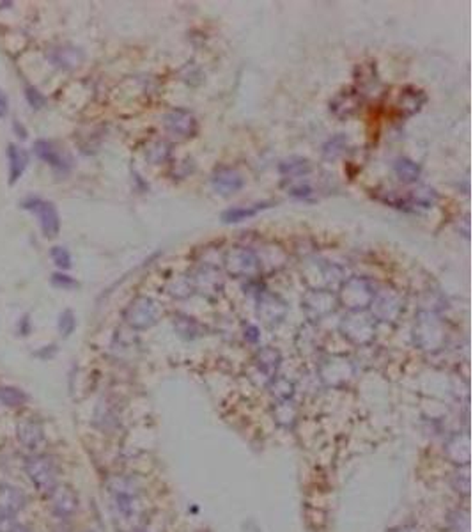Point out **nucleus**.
Instances as JSON below:
<instances>
[{"label": "nucleus", "instance_id": "nucleus-1", "mask_svg": "<svg viewBox=\"0 0 473 532\" xmlns=\"http://www.w3.org/2000/svg\"><path fill=\"white\" fill-rule=\"evenodd\" d=\"M110 509L120 532H135L142 527L144 504L137 481L128 475H112L107 481Z\"/></svg>", "mask_w": 473, "mask_h": 532}, {"label": "nucleus", "instance_id": "nucleus-2", "mask_svg": "<svg viewBox=\"0 0 473 532\" xmlns=\"http://www.w3.org/2000/svg\"><path fill=\"white\" fill-rule=\"evenodd\" d=\"M413 337H415V345L423 351H431V354L438 351L445 342L443 323L434 312H420Z\"/></svg>", "mask_w": 473, "mask_h": 532}, {"label": "nucleus", "instance_id": "nucleus-3", "mask_svg": "<svg viewBox=\"0 0 473 532\" xmlns=\"http://www.w3.org/2000/svg\"><path fill=\"white\" fill-rule=\"evenodd\" d=\"M341 332L349 342L366 346L376 337V321L366 311H349L341 321Z\"/></svg>", "mask_w": 473, "mask_h": 532}, {"label": "nucleus", "instance_id": "nucleus-4", "mask_svg": "<svg viewBox=\"0 0 473 532\" xmlns=\"http://www.w3.org/2000/svg\"><path fill=\"white\" fill-rule=\"evenodd\" d=\"M376 289L367 279L361 277H349L341 286V293L337 302H341L349 311H366L372 302Z\"/></svg>", "mask_w": 473, "mask_h": 532}, {"label": "nucleus", "instance_id": "nucleus-5", "mask_svg": "<svg viewBox=\"0 0 473 532\" xmlns=\"http://www.w3.org/2000/svg\"><path fill=\"white\" fill-rule=\"evenodd\" d=\"M25 472L32 481L34 488L41 495H50L57 488V467L48 456L38 454V456L29 458L25 463Z\"/></svg>", "mask_w": 473, "mask_h": 532}, {"label": "nucleus", "instance_id": "nucleus-6", "mask_svg": "<svg viewBox=\"0 0 473 532\" xmlns=\"http://www.w3.org/2000/svg\"><path fill=\"white\" fill-rule=\"evenodd\" d=\"M224 266L233 277H253L261 270V259L252 249L246 247H233L224 256Z\"/></svg>", "mask_w": 473, "mask_h": 532}, {"label": "nucleus", "instance_id": "nucleus-7", "mask_svg": "<svg viewBox=\"0 0 473 532\" xmlns=\"http://www.w3.org/2000/svg\"><path fill=\"white\" fill-rule=\"evenodd\" d=\"M160 305L149 296H138L126 307L125 311V321L137 330L151 329L153 325H156L158 318H160Z\"/></svg>", "mask_w": 473, "mask_h": 532}, {"label": "nucleus", "instance_id": "nucleus-8", "mask_svg": "<svg viewBox=\"0 0 473 532\" xmlns=\"http://www.w3.org/2000/svg\"><path fill=\"white\" fill-rule=\"evenodd\" d=\"M302 307L311 321H319L332 314L337 307V296L332 289H312L303 296Z\"/></svg>", "mask_w": 473, "mask_h": 532}, {"label": "nucleus", "instance_id": "nucleus-9", "mask_svg": "<svg viewBox=\"0 0 473 532\" xmlns=\"http://www.w3.org/2000/svg\"><path fill=\"white\" fill-rule=\"evenodd\" d=\"M369 307L372 311L370 316L374 320L386 321V323H394L399 318V314H401V311H403L401 298H399V295L394 289H379V291H376Z\"/></svg>", "mask_w": 473, "mask_h": 532}, {"label": "nucleus", "instance_id": "nucleus-10", "mask_svg": "<svg viewBox=\"0 0 473 532\" xmlns=\"http://www.w3.org/2000/svg\"><path fill=\"white\" fill-rule=\"evenodd\" d=\"M163 125L169 135L176 139H188L193 137L197 133V119L196 116L185 108H174L171 112L167 114L165 119H163Z\"/></svg>", "mask_w": 473, "mask_h": 532}, {"label": "nucleus", "instance_id": "nucleus-11", "mask_svg": "<svg viewBox=\"0 0 473 532\" xmlns=\"http://www.w3.org/2000/svg\"><path fill=\"white\" fill-rule=\"evenodd\" d=\"M23 208L32 209V212L38 215L43 233H45L46 236L48 238L57 236L59 229H61V218H59V213H57V209H55L54 204L48 203V201L36 199V197H32V199L27 201Z\"/></svg>", "mask_w": 473, "mask_h": 532}, {"label": "nucleus", "instance_id": "nucleus-12", "mask_svg": "<svg viewBox=\"0 0 473 532\" xmlns=\"http://www.w3.org/2000/svg\"><path fill=\"white\" fill-rule=\"evenodd\" d=\"M319 376L326 385H344L353 376V366L346 358H328L319 367Z\"/></svg>", "mask_w": 473, "mask_h": 532}, {"label": "nucleus", "instance_id": "nucleus-13", "mask_svg": "<svg viewBox=\"0 0 473 532\" xmlns=\"http://www.w3.org/2000/svg\"><path fill=\"white\" fill-rule=\"evenodd\" d=\"M287 307L282 300L271 293H262L257 300V316L261 318L262 323L268 327H277L286 318Z\"/></svg>", "mask_w": 473, "mask_h": 532}, {"label": "nucleus", "instance_id": "nucleus-14", "mask_svg": "<svg viewBox=\"0 0 473 532\" xmlns=\"http://www.w3.org/2000/svg\"><path fill=\"white\" fill-rule=\"evenodd\" d=\"M48 497H50L52 511L61 518H70L78 509V497L66 484H57V488Z\"/></svg>", "mask_w": 473, "mask_h": 532}, {"label": "nucleus", "instance_id": "nucleus-15", "mask_svg": "<svg viewBox=\"0 0 473 532\" xmlns=\"http://www.w3.org/2000/svg\"><path fill=\"white\" fill-rule=\"evenodd\" d=\"M191 289H197L202 295H218L222 291L224 280H222L220 270H216L213 266H200L199 270L193 274L191 279Z\"/></svg>", "mask_w": 473, "mask_h": 532}, {"label": "nucleus", "instance_id": "nucleus-16", "mask_svg": "<svg viewBox=\"0 0 473 532\" xmlns=\"http://www.w3.org/2000/svg\"><path fill=\"white\" fill-rule=\"evenodd\" d=\"M280 362H282V357H280V351H278V349L275 348L259 349L255 358H253V369H255V373L257 374H261L262 383H264V385H268V383L277 376Z\"/></svg>", "mask_w": 473, "mask_h": 532}, {"label": "nucleus", "instance_id": "nucleus-17", "mask_svg": "<svg viewBox=\"0 0 473 532\" xmlns=\"http://www.w3.org/2000/svg\"><path fill=\"white\" fill-rule=\"evenodd\" d=\"M245 179L236 169H231V167H222V169H216L211 176V185L215 188L216 194L220 196H231V194H236L243 188Z\"/></svg>", "mask_w": 473, "mask_h": 532}, {"label": "nucleus", "instance_id": "nucleus-18", "mask_svg": "<svg viewBox=\"0 0 473 532\" xmlns=\"http://www.w3.org/2000/svg\"><path fill=\"white\" fill-rule=\"evenodd\" d=\"M17 435L20 444L29 451H36L38 447H41V444L45 442V431H43V426L39 424L38 420L34 419H23L18 422Z\"/></svg>", "mask_w": 473, "mask_h": 532}, {"label": "nucleus", "instance_id": "nucleus-19", "mask_svg": "<svg viewBox=\"0 0 473 532\" xmlns=\"http://www.w3.org/2000/svg\"><path fill=\"white\" fill-rule=\"evenodd\" d=\"M445 454L456 465H468L470 462V437L466 433H456L445 444Z\"/></svg>", "mask_w": 473, "mask_h": 532}, {"label": "nucleus", "instance_id": "nucleus-20", "mask_svg": "<svg viewBox=\"0 0 473 532\" xmlns=\"http://www.w3.org/2000/svg\"><path fill=\"white\" fill-rule=\"evenodd\" d=\"M27 497L13 484H0V511L18 515L25 507Z\"/></svg>", "mask_w": 473, "mask_h": 532}, {"label": "nucleus", "instance_id": "nucleus-21", "mask_svg": "<svg viewBox=\"0 0 473 532\" xmlns=\"http://www.w3.org/2000/svg\"><path fill=\"white\" fill-rule=\"evenodd\" d=\"M8 158H9V176H11V183H17L20 176L25 172L27 165H29V154L18 146H9L8 150Z\"/></svg>", "mask_w": 473, "mask_h": 532}, {"label": "nucleus", "instance_id": "nucleus-22", "mask_svg": "<svg viewBox=\"0 0 473 532\" xmlns=\"http://www.w3.org/2000/svg\"><path fill=\"white\" fill-rule=\"evenodd\" d=\"M34 150H36V154H38L39 158L45 160L46 163H50L52 167H57V169H67V167H70L67 160H64L61 151L55 150L52 142L38 141L36 142V146H34Z\"/></svg>", "mask_w": 473, "mask_h": 532}, {"label": "nucleus", "instance_id": "nucleus-23", "mask_svg": "<svg viewBox=\"0 0 473 532\" xmlns=\"http://www.w3.org/2000/svg\"><path fill=\"white\" fill-rule=\"evenodd\" d=\"M273 417L277 420V424H280L282 428H293L296 419H298V410H296V405L293 403V399L277 401L273 408Z\"/></svg>", "mask_w": 473, "mask_h": 532}, {"label": "nucleus", "instance_id": "nucleus-24", "mask_svg": "<svg viewBox=\"0 0 473 532\" xmlns=\"http://www.w3.org/2000/svg\"><path fill=\"white\" fill-rule=\"evenodd\" d=\"M270 203H261V204H253V206H238V208H231L227 212L222 213V221L225 224H236V222L246 221L250 216H255L261 209L270 208L268 206Z\"/></svg>", "mask_w": 473, "mask_h": 532}, {"label": "nucleus", "instance_id": "nucleus-25", "mask_svg": "<svg viewBox=\"0 0 473 532\" xmlns=\"http://www.w3.org/2000/svg\"><path fill=\"white\" fill-rule=\"evenodd\" d=\"M394 171L403 183H415L420 178V167L408 158H399L394 163Z\"/></svg>", "mask_w": 473, "mask_h": 532}, {"label": "nucleus", "instance_id": "nucleus-26", "mask_svg": "<svg viewBox=\"0 0 473 532\" xmlns=\"http://www.w3.org/2000/svg\"><path fill=\"white\" fill-rule=\"evenodd\" d=\"M268 387H270V392L275 401H287V399H293V396H295V385L287 378L275 376V378L268 383Z\"/></svg>", "mask_w": 473, "mask_h": 532}, {"label": "nucleus", "instance_id": "nucleus-27", "mask_svg": "<svg viewBox=\"0 0 473 532\" xmlns=\"http://www.w3.org/2000/svg\"><path fill=\"white\" fill-rule=\"evenodd\" d=\"M0 403L9 408H17L27 403V394L17 387H0Z\"/></svg>", "mask_w": 473, "mask_h": 532}, {"label": "nucleus", "instance_id": "nucleus-28", "mask_svg": "<svg viewBox=\"0 0 473 532\" xmlns=\"http://www.w3.org/2000/svg\"><path fill=\"white\" fill-rule=\"evenodd\" d=\"M312 171V165L305 158H289L280 163V172L286 176H303Z\"/></svg>", "mask_w": 473, "mask_h": 532}, {"label": "nucleus", "instance_id": "nucleus-29", "mask_svg": "<svg viewBox=\"0 0 473 532\" xmlns=\"http://www.w3.org/2000/svg\"><path fill=\"white\" fill-rule=\"evenodd\" d=\"M346 147H348V139L344 135H335L330 139L323 146V156L326 160H337L344 154Z\"/></svg>", "mask_w": 473, "mask_h": 532}, {"label": "nucleus", "instance_id": "nucleus-30", "mask_svg": "<svg viewBox=\"0 0 473 532\" xmlns=\"http://www.w3.org/2000/svg\"><path fill=\"white\" fill-rule=\"evenodd\" d=\"M410 201L413 206H423V208H429V206L436 201V194L432 188L422 187L419 188V190L411 192Z\"/></svg>", "mask_w": 473, "mask_h": 532}, {"label": "nucleus", "instance_id": "nucleus-31", "mask_svg": "<svg viewBox=\"0 0 473 532\" xmlns=\"http://www.w3.org/2000/svg\"><path fill=\"white\" fill-rule=\"evenodd\" d=\"M59 332H61V336L63 337H67L70 334H73V330H75L76 327V320H75V314H73V311H64L61 316H59Z\"/></svg>", "mask_w": 473, "mask_h": 532}, {"label": "nucleus", "instance_id": "nucleus-32", "mask_svg": "<svg viewBox=\"0 0 473 532\" xmlns=\"http://www.w3.org/2000/svg\"><path fill=\"white\" fill-rule=\"evenodd\" d=\"M57 61L55 63L59 64V66H78L80 63V59H82V54L80 52H76L75 48H67V50H57Z\"/></svg>", "mask_w": 473, "mask_h": 532}, {"label": "nucleus", "instance_id": "nucleus-33", "mask_svg": "<svg viewBox=\"0 0 473 532\" xmlns=\"http://www.w3.org/2000/svg\"><path fill=\"white\" fill-rule=\"evenodd\" d=\"M50 256L59 268H63V270L71 268V254L67 252V249H64V247H54Z\"/></svg>", "mask_w": 473, "mask_h": 532}, {"label": "nucleus", "instance_id": "nucleus-34", "mask_svg": "<svg viewBox=\"0 0 473 532\" xmlns=\"http://www.w3.org/2000/svg\"><path fill=\"white\" fill-rule=\"evenodd\" d=\"M147 156H149V160L153 163H162L163 160L169 156V147H167L163 142H156V144H153V147L147 151Z\"/></svg>", "mask_w": 473, "mask_h": 532}, {"label": "nucleus", "instance_id": "nucleus-35", "mask_svg": "<svg viewBox=\"0 0 473 532\" xmlns=\"http://www.w3.org/2000/svg\"><path fill=\"white\" fill-rule=\"evenodd\" d=\"M18 529L17 515L0 511V532H14Z\"/></svg>", "mask_w": 473, "mask_h": 532}, {"label": "nucleus", "instance_id": "nucleus-36", "mask_svg": "<svg viewBox=\"0 0 473 532\" xmlns=\"http://www.w3.org/2000/svg\"><path fill=\"white\" fill-rule=\"evenodd\" d=\"M181 323H185V327H179L178 325V330L179 334L183 337H187V339H193V337L197 336V323L196 321H191V318H178Z\"/></svg>", "mask_w": 473, "mask_h": 532}, {"label": "nucleus", "instance_id": "nucleus-37", "mask_svg": "<svg viewBox=\"0 0 473 532\" xmlns=\"http://www.w3.org/2000/svg\"><path fill=\"white\" fill-rule=\"evenodd\" d=\"M25 96H27V100H29V103L32 105V107L36 108V110H38V108H41L43 105H45V98H43V94H41V92L36 91V89H34V88H27Z\"/></svg>", "mask_w": 473, "mask_h": 532}, {"label": "nucleus", "instance_id": "nucleus-38", "mask_svg": "<svg viewBox=\"0 0 473 532\" xmlns=\"http://www.w3.org/2000/svg\"><path fill=\"white\" fill-rule=\"evenodd\" d=\"M52 284L57 287H75L76 283L71 277H67V275H63V274H54L52 275Z\"/></svg>", "mask_w": 473, "mask_h": 532}, {"label": "nucleus", "instance_id": "nucleus-39", "mask_svg": "<svg viewBox=\"0 0 473 532\" xmlns=\"http://www.w3.org/2000/svg\"><path fill=\"white\" fill-rule=\"evenodd\" d=\"M245 339H246V341H250V342H257L259 341V330H257V327H253V325H246Z\"/></svg>", "mask_w": 473, "mask_h": 532}, {"label": "nucleus", "instance_id": "nucleus-40", "mask_svg": "<svg viewBox=\"0 0 473 532\" xmlns=\"http://www.w3.org/2000/svg\"><path fill=\"white\" fill-rule=\"evenodd\" d=\"M6 114H8V98L0 91V117H6Z\"/></svg>", "mask_w": 473, "mask_h": 532}, {"label": "nucleus", "instance_id": "nucleus-41", "mask_svg": "<svg viewBox=\"0 0 473 532\" xmlns=\"http://www.w3.org/2000/svg\"><path fill=\"white\" fill-rule=\"evenodd\" d=\"M311 188H308V187H299V188H295V190H293V192H291V194H293V196H296V197H308V196H311Z\"/></svg>", "mask_w": 473, "mask_h": 532}, {"label": "nucleus", "instance_id": "nucleus-42", "mask_svg": "<svg viewBox=\"0 0 473 532\" xmlns=\"http://www.w3.org/2000/svg\"><path fill=\"white\" fill-rule=\"evenodd\" d=\"M14 532H30V531H27V529H23V527H20V525H18V529Z\"/></svg>", "mask_w": 473, "mask_h": 532}, {"label": "nucleus", "instance_id": "nucleus-43", "mask_svg": "<svg viewBox=\"0 0 473 532\" xmlns=\"http://www.w3.org/2000/svg\"><path fill=\"white\" fill-rule=\"evenodd\" d=\"M135 532H149V531H145V529L140 527V529H138V531H135Z\"/></svg>", "mask_w": 473, "mask_h": 532}]
</instances>
